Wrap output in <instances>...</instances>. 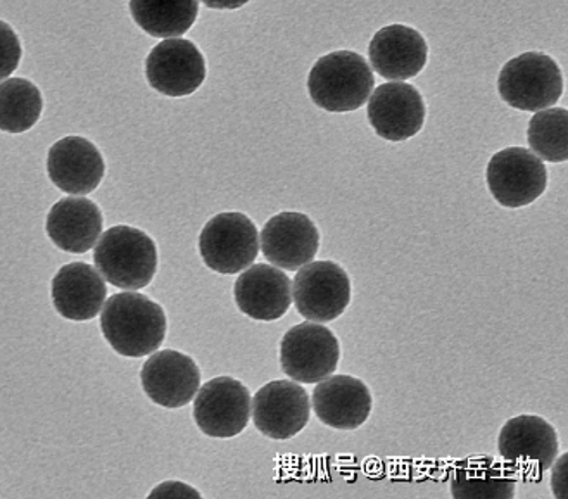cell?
I'll list each match as a JSON object with an SVG mask.
<instances>
[{"label": "cell", "mask_w": 568, "mask_h": 499, "mask_svg": "<svg viewBox=\"0 0 568 499\" xmlns=\"http://www.w3.org/2000/svg\"><path fill=\"white\" fill-rule=\"evenodd\" d=\"M101 330L118 355L144 358L163 346L166 313L145 294L133 291L114 294L102 306Z\"/></svg>", "instance_id": "cell-1"}, {"label": "cell", "mask_w": 568, "mask_h": 499, "mask_svg": "<svg viewBox=\"0 0 568 499\" xmlns=\"http://www.w3.org/2000/svg\"><path fill=\"white\" fill-rule=\"evenodd\" d=\"M371 64L353 51H337L320 58L308 77L312 101L328 113H351L365 105L374 92Z\"/></svg>", "instance_id": "cell-2"}, {"label": "cell", "mask_w": 568, "mask_h": 499, "mask_svg": "<svg viewBox=\"0 0 568 499\" xmlns=\"http://www.w3.org/2000/svg\"><path fill=\"white\" fill-rule=\"evenodd\" d=\"M94 263L102 278L118 289H144L156 277V242L133 226H113L99 237Z\"/></svg>", "instance_id": "cell-3"}, {"label": "cell", "mask_w": 568, "mask_h": 499, "mask_svg": "<svg viewBox=\"0 0 568 499\" xmlns=\"http://www.w3.org/2000/svg\"><path fill=\"white\" fill-rule=\"evenodd\" d=\"M499 95L518 111L548 110L564 94V74L555 59L545 52H526L503 67Z\"/></svg>", "instance_id": "cell-4"}, {"label": "cell", "mask_w": 568, "mask_h": 499, "mask_svg": "<svg viewBox=\"0 0 568 499\" xmlns=\"http://www.w3.org/2000/svg\"><path fill=\"white\" fill-rule=\"evenodd\" d=\"M498 451L511 472L541 480L560 455L557 429L537 415H518L503 426Z\"/></svg>", "instance_id": "cell-5"}, {"label": "cell", "mask_w": 568, "mask_h": 499, "mask_svg": "<svg viewBox=\"0 0 568 499\" xmlns=\"http://www.w3.org/2000/svg\"><path fill=\"white\" fill-rule=\"evenodd\" d=\"M199 253L204 265L216 274H241L256 262L260 232L244 213H220L203 226Z\"/></svg>", "instance_id": "cell-6"}, {"label": "cell", "mask_w": 568, "mask_h": 499, "mask_svg": "<svg viewBox=\"0 0 568 499\" xmlns=\"http://www.w3.org/2000/svg\"><path fill=\"white\" fill-rule=\"evenodd\" d=\"M341 344L331 328L303 322L285 332L281 343V367L288 379L318 384L339 367Z\"/></svg>", "instance_id": "cell-7"}, {"label": "cell", "mask_w": 568, "mask_h": 499, "mask_svg": "<svg viewBox=\"0 0 568 499\" xmlns=\"http://www.w3.org/2000/svg\"><path fill=\"white\" fill-rule=\"evenodd\" d=\"M297 313L308 322L328 324L351 305V278L337 263L312 262L297 269L293 282Z\"/></svg>", "instance_id": "cell-8"}, {"label": "cell", "mask_w": 568, "mask_h": 499, "mask_svg": "<svg viewBox=\"0 0 568 499\" xmlns=\"http://www.w3.org/2000/svg\"><path fill=\"white\" fill-rule=\"evenodd\" d=\"M487 187L503 207L518 210L545 194L548 172L529 149L506 147L487 164Z\"/></svg>", "instance_id": "cell-9"}, {"label": "cell", "mask_w": 568, "mask_h": 499, "mask_svg": "<svg viewBox=\"0 0 568 499\" xmlns=\"http://www.w3.org/2000/svg\"><path fill=\"white\" fill-rule=\"evenodd\" d=\"M253 411V398L241 380L216 377L199 387L194 398V420L201 432L230 439L244 432Z\"/></svg>", "instance_id": "cell-10"}, {"label": "cell", "mask_w": 568, "mask_h": 499, "mask_svg": "<svg viewBox=\"0 0 568 499\" xmlns=\"http://www.w3.org/2000/svg\"><path fill=\"white\" fill-rule=\"evenodd\" d=\"M251 417L263 436L287 441L308 426L312 399L296 380H273L254 395Z\"/></svg>", "instance_id": "cell-11"}, {"label": "cell", "mask_w": 568, "mask_h": 499, "mask_svg": "<svg viewBox=\"0 0 568 499\" xmlns=\"http://www.w3.org/2000/svg\"><path fill=\"white\" fill-rule=\"evenodd\" d=\"M149 85L166 98H187L206 80V61L197 45L185 39H164L145 59Z\"/></svg>", "instance_id": "cell-12"}, {"label": "cell", "mask_w": 568, "mask_h": 499, "mask_svg": "<svg viewBox=\"0 0 568 499\" xmlns=\"http://www.w3.org/2000/svg\"><path fill=\"white\" fill-rule=\"evenodd\" d=\"M141 384L152 403L176 410L194 401L201 387V370L191 356L164 349L149 355L142 367Z\"/></svg>", "instance_id": "cell-13"}, {"label": "cell", "mask_w": 568, "mask_h": 499, "mask_svg": "<svg viewBox=\"0 0 568 499\" xmlns=\"http://www.w3.org/2000/svg\"><path fill=\"white\" fill-rule=\"evenodd\" d=\"M368 121L378 138L403 142L424 129L427 108L420 92L408 83H384L368 99Z\"/></svg>", "instance_id": "cell-14"}, {"label": "cell", "mask_w": 568, "mask_h": 499, "mask_svg": "<svg viewBox=\"0 0 568 499\" xmlns=\"http://www.w3.org/2000/svg\"><path fill=\"white\" fill-rule=\"evenodd\" d=\"M260 249L273 266L297 272L320 251V232L310 216L284 211L272 216L260 234Z\"/></svg>", "instance_id": "cell-15"}, {"label": "cell", "mask_w": 568, "mask_h": 499, "mask_svg": "<svg viewBox=\"0 0 568 499\" xmlns=\"http://www.w3.org/2000/svg\"><path fill=\"white\" fill-rule=\"evenodd\" d=\"M234 297L237 308L253 320H281L293 305V282L281 268L257 263L241 272Z\"/></svg>", "instance_id": "cell-16"}, {"label": "cell", "mask_w": 568, "mask_h": 499, "mask_svg": "<svg viewBox=\"0 0 568 499\" xmlns=\"http://www.w3.org/2000/svg\"><path fill=\"white\" fill-rule=\"evenodd\" d=\"M312 405L318 420L331 429L356 430L371 418L374 398L363 380L331 375L316 384Z\"/></svg>", "instance_id": "cell-17"}, {"label": "cell", "mask_w": 568, "mask_h": 499, "mask_svg": "<svg viewBox=\"0 0 568 499\" xmlns=\"http://www.w3.org/2000/svg\"><path fill=\"white\" fill-rule=\"evenodd\" d=\"M48 173L52 184L67 194H90L104 179V157L87 139L64 138L49 149Z\"/></svg>", "instance_id": "cell-18"}, {"label": "cell", "mask_w": 568, "mask_h": 499, "mask_svg": "<svg viewBox=\"0 0 568 499\" xmlns=\"http://www.w3.org/2000/svg\"><path fill=\"white\" fill-rule=\"evenodd\" d=\"M372 68L386 80H409L427 64L428 48L424 37L406 24H389L375 33L371 48Z\"/></svg>", "instance_id": "cell-19"}, {"label": "cell", "mask_w": 568, "mask_h": 499, "mask_svg": "<svg viewBox=\"0 0 568 499\" xmlns=\"http://www.w3.org/2000/svg\"><path fill=\"white\" fill-rule=\"evenodd\" d=\"M55 312L71 322L94 320L108 297L99 269L87 263H70L59 269L51 285Z\"/></svg>", "instance_id": "cell-20"}, {"label": "cell", "mask_w": 568, "mask_h": 499, "mask_svg": "<svg viewBox=\"0 0 568 499\" xmlns=\"http://www.w3.org/2000/svg\"><path fill=\"white\" fill-rule=\"evenodd\" d=\"M102 226L104 216L101 207L83 195L58 201L45 222V231L55 247L73 254L94 249L102 235Z\"/></svg>", "instance_id": "cell-21"}, {"label": "cell", "mask_w": 568, "mask_h": 499, "mask_svg": "<svg viewBox=\"0 0 568 499\" xmlns=\"http://www.w3.org/2000/svg\"><path fill=\"white\" fill-rule=\"evenodd\" d=\"M453 498H501L517 495V477L496 458L471 457L453 468Z\"/></svg>", "instance_id": "cell-22"}, {"label": "cell", "mask_w": 568, "mask_h": 499, "mask_svg": "<svg viewBox=\"0 0 568 499\" xmlns=\"http://www.w3.org/2000/svg\"><path fill=\"white\" fill-rule=\"evenodd\" d=\"M130 12L149 35L179 39L194 27L199 0H130Z\"/></svg>", "instance_id": "cell-23"}, {"label": "cell", "mask_w": 568, "mask_h": 499, "mask_svg": "<svg viewBox=\"0 0 568 499\" xmlns=\"http://www.w3.org/2000/svg\"><path fill=\"white\" fill-rule=\"evenodd\" d=\"M43 99L30 80L11 79L0 83V130L24 133L42 116Z\"/></svg>", "instance_id": "cell-24"}, {"label": "cell", "mask_w": 568, "mask_h": 499, "mask_svg": "<svg viewBox=\"0 0 568 499\" xmlns=\"http://www.w3.org/2000/svg\"><path fill=\"white\" fill-rule=\"evenodd\" d=\"M530 151L541 161L564 163L568 160L567 110L548 108L537 111L527 130Z\"/></svg>", "instance_id": "cell-25"}, {"label": "cell", "mask_w": 568, "mask_h": 499, "mask_svg": "<svg viewBox=\"0 0 568 499\" xmlns=\"http://www.w3.org/2000/svg\"><path fill=\"white\" fill-rule=\"evenodd\" d=\"M21 49L20 37L4 21H0V82L11 77L20 67Z\"/></svg>", "instance_id": "cell-26"}, {"label": "cell", "mask_w": 568, "mask_h": 499, "mask_svg": "<svg viewBox=\"0 0 568 499\" xmlns=\"http://www.w3.org/2000/svg\"><path fill=\"white\" fill-rule=\"evenodd\" d=\"M149 498H201V492L191 488L189 483L166 480V482L160 483L154 491H151Z\"/></svg>", "instance_id": "cell-27"}, {"label": "cell", "mask_w": 568, "mask_h": 499, "mask_svg": "<svg viewBox=\"0 0 568 499\" xmlns=\"http://www.w3.org/2000/svg\"><path fill=\"white\" fill-rule=\"evenodd\" d=\"M560 457V455H558ZM568 455H561L560 460L555 461V472L551 477V489L558 498H565L567 496V479H565V464H567Z\"/></svg>", "instance_id": "cell-28"}, {"label": "cell", "mask_w": 568, "mask_h": 499, "mask_svg": "<svg viewBox=\"0 0 568 499\" xmlns=\"http://www.w3.org/2000/svg\"><path fill=\"white\" fill-rule=\"evenodd\" d=\"M250 0H203V4L210 9H219V11H235V9L244 8Z\"/></svg>", "instance_id": "cell-29"}]
</instances>
